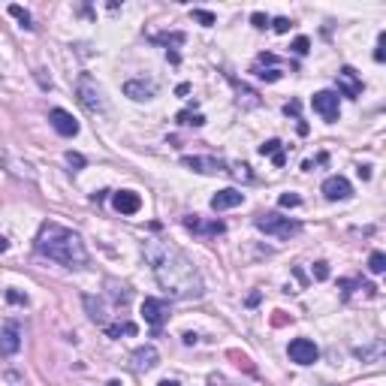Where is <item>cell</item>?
<instances>
[{"label":"cell","mask_w":386,"mask_h":386,"mask_svg":"<svg viewBox=\"0 0 386 386\" xmlns=\"http://www.w3.org/2000/svg\"><path fill=\"white\" fill-rule=\"evenodd\" d=\"M383 46H386V34H380V37H377V52H374V61H377V64H383V57H386Z\"/></svg>","instance_id":"obj_30"},{"label":"cell","mask_w":386,"mask_h":386,"mask_svg":"<svg viewBox=\"0 0 386 386\" xmlns=\"http://www.w3.org/2000/svg\"><path fill=\"white\" fill-rule=\"evenodd\" d=\"M145 260L151 262V272L157 278V284L172 299H196V296H202L200 272H196L193 262L178 248L151 239V242H145Z\"/></svg>","instance_id":"obj_1"},{"label":"cell","mask_w":386,"mask_h":386,"mask_svg":"<svg viewBox=\"0 0 386 386\" xmlns=\"http://www.w3.org/2000/svg\"><path fill=\"white\" fill-rule=\"evenodd\" d=\"M157 386H178V380H160Z\"/></svg>","instance_id":"obj_39"},{"label":"cell","mask_w":386,"mask_h":386,"mask_svg":"<svg viewBox=\"0 0 386 386\" xmlns=\"http://www.w3.org/2000/svg\"><path fill=\"white\" fill-rule=\"evenodd\" d=\"M293 52H296V55H308V52H311L308 37H299V39H296V43H293Z\"/></svg>","instance_id":"obj_26"},{"label":"cell","mask_w":386,"mask_h":386,"mask_svg":"<svg viewBox=\"0 0 386 386\" xmlns=\"http://www.w3.org/2000/svg\"><path fill=\"white\" fill-rule=\"evenodd\" d=\"M244 202V193L235 191V187H226V191H218L211 196V209L215 211H226V209H235V205Z\"/></svg>","instance_id":"obj_15"},{"label":"cell","mask_w":386,"mask_h":386,"mask_svg":"<svg viewBox=\"0 0 386 386\" xmlns=\"http://www.w3.org/2000/svg\"><path fill=\"white\" fill-rule=\"evenodd\" d=\"M67 160H70V166H76V169L85 166V157H81V154H76V151H67Z\"/></svg>","instance_id":"obj_31"},{"label":"cell","mask_w":386,"mask_h":386,"mask_svg":"<svg viewBox=\"0 0 386 386\" xmlns=\"http://www.w3.org/2000/svg\"><path fill=\"white\" fill-rule=\"evenodd\" d=\"M193 19L196 21H200V24H205V28H211V24H215L218 19H215V15H211V12H205V10H193Z\"/></svg>","instance_id":"obj_23"},{"label":"cell","mask_w":386,"mask_h":386,"mask_svg":"<svg viewBox=\"0 0 386 386\" xmlns=\"http://www.w3.org/2000/svg\"><path fill=\"white\" fill-rule=\"evenodd\" d=\"M37 251L43 257L61 262V266H85L88 262V251H85V242H81L79 233L61 226V224H43L39 226V235H37Z\"/></svg>","instance_id":"obj_2"},{"label":"cell","mask_w":386,"mask_h":386,"mask_svg":"<svg viewBox=\"0 0 386 386\" xmlns=\"http://www.w3.org/2000/svg\"><path fill=\"white\" fill-rule=\"evenodd\" d=\"M253 224L257 229H262L266 235H275V239H290V235L299 233V220H290V218H281L275 215V211H269V215H257L253 218Z\"/></svg>","instance_id":"obj_3"},{"label":"cell","mask_w":386,"mask_h":386,"mask_svg":"<svg viewBox=\"0 0 386 386\" xmlns=\"http://www.w3.org/2000/svg\"><path fill=\"white\" fill-rule=\"evenodd\" d=\"M142 314H145V323L151 326V332H160L163 323L169 320V302L166 299H145Z\"/></svg>","instance_id":"obj_5"},{"label":"cell","mask_w":386,"mask_h":386,"mask_svg":"<svg viewBox=\"0 0 386 386\" xmlns=\"http://www.w3.org/2000/svg\"><path fill=\"white\" fill-rule=\"evenodd\" d=\"M253 73H257V79H262V81H278V79H281V70H253Z\"/></svg>","instance_id":"obj_24"},{"label":"cell","mask_w":386,"mask_h":386,"mask_svg":"<svg viewBox=\"0 0 386 386\" xmlns=\"http://www.w3.org/2000/svg\"><path fill=\"white\" fill-rule=\"evenodd\" d=\"M233 175H235V178H244V182H251V178H253L251 169L244 166V163H235V166H233Z\"/></svg>","instance_id":"obj_28"},{"label":"cell","mask_w":386,"mask_h":386,"mask_svg":"<svg viewBox=\"0 0 386 386\" xmlns=\"http://www.w3.org/2000/svg\"><path fill=\"white\" fill-rule=\"evenodd\" d=\"M182 338H184V344H196V335H193V332H184Z\"/></svg>","instance_id":"obj_36"},{"label":"cell","mask_w":386,"mask_h":386,"mask_svg":"<svg viewBox=\"0 0 386 386\" xmlns=\"http://www.w3.org/2000/svg\"><path fill=\"white\" fill-rule=\"evenodd\" d=\"M175 121H178V124H187V127H202L205 124V115H200V112H178L175 115Z\"/></svg>","instance_id":"obj_19"},{"label":"cell","mask_w":386,"mask_h":386,"mask_svg":"<svg viewBox=\"0 0 386 386\" xmlns=\"http://www.w3.org/2000/svg\"><path fill=\"white\" fill-rule=\"evenodd\" d=\"M314 278L317 281H326V278H329V262H323V260L314 262Z\"/></svg>","instance_id":"obj_25"},{"label":"cell","mask_w":386,"mask_h":386,"mask_svg":"<svg viewBox=\"0 0 386 386\" xmlns=\"http://www.w3.org/2000/svg\"><path fill=\"white\" fill-rule=\"evenodd\" d=\"M10 15H12V19H19V21H21V28H28V30L34 28V24H30V12H28V10H21L19 3H12V6H10Z\"/></svg>","instance_id":"obj_21"},{"label":"cell","mask_w":386,"mask_h":386,"mask_svg":"<svg viewBox=\"0 0 386 386\" xmlns=\"http://www.w3.org/2000/svg\"><path fill=\"white\" fill-rule=\"evenodd\" d=\"M48 121H52V127L61 136H76L79 133V121L73 118L67 109H52V112H48Z\"/></svg>","instance_id":"obj_13"},{"label":"cell","mask_w":386,"mask_h":386,"mask_svg":"<svg viewBox=\"0 0 386 386\" xmlns=\"http://www.w3.org/2000/svg\"><path fill=\"white\" fill-rule=\"evenodd\" d=\"M260 154H262V157H272V163H275V166H278V169H281V166H284V163H287V154H284V145H281V142H278V139H269V142H262V145H260Z\"/></svg>","instance_id":"obj_18"},{"label":"cell","mask_w":386,"mask_h":386,"mask_svg":"<svg viewBox=\"0 0 386 386\" xmlns=\"http://www.w3.org/2000/svg\"><path fill=\"white\" fill-rule=\"evenodd\" d=\"M338 94L350 97V100H356V97L363 94V81H359V76H356V70L353 67H341V73H338Z\"/></svg>","instance_id":"obj_12"},{"label":"cell","mask_w":386,"mask_h":386,"mask_svg":"<svg viewBox=\"0 0 386 386\" xmlns=\"http://www.w3.org/2000/svg\"><path fill=\"white\" fill-rule=\"evenodd\" d=\"M182 224L191 229V233H196V235H220L226 229L224 220H202V218H196V215L182 218Z\"/></svg>","instance_id":"obj_9"},{"label":"cell","mask_w":386,"mask_h":386,"mask_svg":"<svg viewBox=\"0 0 386 386\" xmlns=\"http://www.w3.org/2000/svg\"><path fill=\"white\" fill-rule=\"evenodd\" d=\"M6 299H10V302H28V299H24V296H21V293H12V290H10V293H6Z\"/></svg>","instance_id":"obj_34"},{"label":"cell","mask_w":386,"mask_h":386,"mask_svg":"<svg viewBox=\"0 0 386 386\" xmlns=\"http://www.w3.org/2000/svg\"><path fill=\"white\" fill-rule=\"evenodd\" d=\"M76 94H79V103L85 106L88 112H103L106 109V103H103V91H100V85L94 81V76H88V73H81L79 81H76Z\"/></svg>","instance_id":"obj_4"},{"label":"cell","mask_w":386,"mask_h":386,"mask_svg":"<svg viewBox=\"0 0 386 386\" xmlns=\"http://www.w3.org/2000/svg\"><path fill=\"white\" fill-rule=\"evenodd\" d=\"M287 353H290V359H293L296 365H314L317 359H320V350H317V344L311 341V338H296V341H290Z\"/></svg>","instance_id":"obj_7"},{"label":"cell","mask_w":386,"mask_h":386,"mask_svg":"<svg viewBox=\"0 0 386 386\" xmlns=\"http://www.w3.org/2000/svg\"><path fill=\"white\" fill-rule=\"evenodd\" d=\"M278 202H281V209H296V205H299L302 200H299V196H296V193H284Z\"/></svg>","instance_id":"obj_27"},{"label":"cell","mask_w":386,"mask_h":386,"mask_svg":"<svg viewBox=\"0 0 386 386\" xmlns=\"http://www.w3.org/2000/svg\"><path fill=\"white\" fill-rule=\"evenodd\" d=\"M112 205L121 215H136V211L142 209V200H139V193H133V191H118L112 196Z\"/></svg>","instance_id":"obj_16"},{"label":"cell","mask_w":386,"mask_h":386,"mask_svg":"<svg viewBox=\"0 0 386 386\" xmlns=\"http://www.w3.org/2000/svg\"><path fill=\"white\" fill-rule=\"evenodd\" d=\"M257 302H260V293H251V296H248V305L253 308V305H257Z\"/></svg>","instance_id":"obj_38"},{"label":"cell","mask_w":386,"mask_h":386,"mask_svg":"<svg viewBox=\"0 0 386 386\" xmlns=\"http://www.w3.org/2000/svg\"><path fill=\"white\" fill-rule=\"evenodd\" d=\"M272 28H275V34H287V30L293 28V21H290V19H275Z\"/></svg>","instance_id":"obj_29"},{"label":"cell","mask_w":386,"mask_h":386,"mask_svg":"<svg viewBox=\"0 0 386 386\" xmlns=\"http://www.w3.org/2000/svg\"><path fill=\"white\" fill-rule=\"evenodd\" d=\"M284 112H287V115H299V103H296V100H293V103H287V106H284Z\"/></svg>","instance_id":"obj_33"},{"label":"cell","mask_w":386,"mask_h":386,"mask_svg":"<svg viewBox=\"0 0 386 386\" xmlns=\"http://www.w3.org/2000/svg\"><path fill=\"white\" fill-rule=\"evenodd\" d=\"M182 166L202 172V175H218V172H226V163L218 157H182Z\"/></svg>","instance_id":"obj_10"},{"label":"cell","mask_w":386,"mask_h":386,"mask_svg":"<svg viewBox=\"0 0 386 386\" xmlns=\"http://www.w3.org/2000/svg\"><path fill=\"white\" fill-rule=\"evenodd\" d=\"M311 106H314V112L320 115L323 121H338V112H341V103H338V94L335 91H317L314 100H311Z\"/></svg>","instance_id":"obj_6"},{"label":"cell","mask_w":386,"mask_h":386,"mask_svg":"<svg viewBox=\"0 0 386 386\" xmlns=\"http://www.w3.org/2000/svg\"><path fill=\"white\" fill-rule=\"evenodd\" d=\"M350 193H353V187H350V182L344 175H329L323 182V196H326V200H332V202L350 200Z\"/></svg>","instance_id":"obj_11"},{"label":"cell","mask_w":386,"mask_h":386,"mask_svg":"<svg viewBox=\"0 0 386 386\" xmlns=\"http://www.w3.org/2000/svg\"><path fill=\"white\" fill-rule=\"evenodd\" d=\"M21 347V326L10 320V323L0 326V356H12Z\"/></svg>","instance_id":"obj_8"},{"label":"cell","mask_w":386,"mask_h":386,"mask_svg":"<svg viewBox=\"0 0 386 386\" xmlns=\"http://www.w3.org/2000/svg\"><path fill=\"white\" fill-rule=\"evenodd\" d=\"M106 332H109L112 338H118V335H136V323H118V326H106Z\"/></svg>","instance_id":"obj_22"},{"label":"cell","mask_w":386,"mask_h":386,"mask_svg":"<svg viewBox=\"0 0 386 386\" xmlns=\"http://www.w3.org/2000/svg\"><path fill=\"white\" fill-rule=\"evenodd\" d=\"M160 363V353H157V347H139V350H133V356H130V365H133V371H151L154 365Z\"/></svg>","instance_id":"obj_14"},{"label":"cell","mask_w":386,"mask_h":386,"mask_svg":"<svg viewBox=\"0 0 386 386\" xmlns=\"http://www.w3.org/2000/svg\"><path fill=\"white\" fill-rule=\"evenodd\" d=\"M383 269H386V257H383L380 251H374L371 257H368V272H371V275H380Z\"/></svg>","instance_id":"obj_20"},{"label":"cell","mask_w":386,"mask_h":386,"mask_svg":"<svg viewBox=\"0 0 386 386\" xmlns=\"http://www.w3.org/2000/svg\"><path fill=\"white\" fill-rule=\"evenodd\" d=\"M251 21H253V28H260V30H262V28H266V24H269V15H262V12H253V15H251Z\"/></svg>","instance_id":"obj_32"},{"label":"cell","mask_w":386,"mask_h":386,"mask_svg":"<svg viewBox=\"0 0 386 386\" xmlns=\"http://www.w3.org/2000/svg\"><path fill=\"white\" fill-rule=\"evenodd\" d=\"M124 94L130 100H151V97L157 94V85H154V81H145V79H130L124 85Z\"/></svg>","instance_id":"obj_17"},{"label":"cell","mask_w":386,"mask_h":386,"mask_svg":"<svg viewBox=\"0 0 386 386\" xmlns=\"http://www.w3.org/2000/svg\"><path fill=\"white\" fill-rule=\"evenodd\" d=\"M359 178H365V182H368V178H371V169H368V166H359Z\"/></svg>","instance_id":"obj_35"},{"label":"cell","mask_w":386,"mask_h":386,"mask_svg":"<svg viewBox=\"0 0 386 386\" xmlns=\"http://www.w3.org/2000/svg\"><path fill=\"white\" fill-rule=\"evenodd\" d=\"M187 91H191V85H178V88H175V94H178V97H184Z\"/></svg>","instance_id":"obj_37"}]
</instances>
